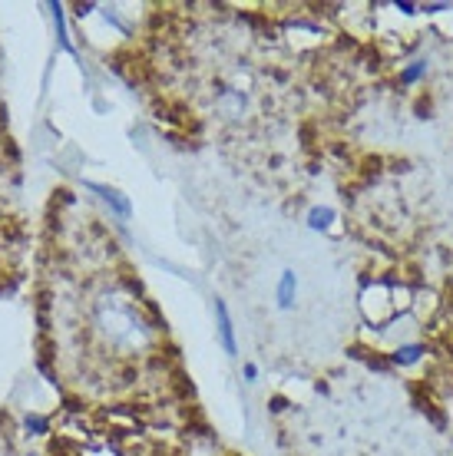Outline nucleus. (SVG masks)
<instances>
[{
  "label": "nucleus",
  "instance_id": "f257e3e1",
  "mask_svg": "<svg viewBox=\"0 0 453 456\" xmlns=\"http://www.w3.org/2000/svg\"><path fill=\"white\" fill-rule=\"evenodd\" d=\"M215 318H219V337H222V348H225L228 357L239 354V344H235V327H232V318H228L225 301H215Z\"/></svg>",
  "mask_w": 453,
  "mask_h": 456
},
{
  "label": "nucleus",
  "instance_id": "f03ea898",
  "mask_svg": "<svg viewBox=\"0 0 453 456\" xmlns=\"http://www.w3.org/2000/svg\"><path fill=\"white\" fill-rule=\"evenodd\" d=\"M295 294H298V274L288 268V272H281V278H278V291H275L278 307H281V311H288V307L295 304Z\"/></svg>",
  "mask_w": 453,
  "mask_h": 456
},
{
  "label": "nucleus",
  "instance_id": "7ed1b4c3",
  "mask_svg": "<svg viewBox=\"0 0 453 456\" xmlns=\"http://www.w3.org/2000/svg\"><path fill=\"white\" fill-rule=\"evenodd\" d=\"M334 218H338V212H334L331 205H317V209L308 212V228L311 231H328L334 225Z\"/></svg>",
  "mask_w": 453,
  "mask_h": 456
},
{
  "label": "nucleus",
  "instance_id": "20e7f679",
  "mask_svg": "<svg viewBox=\"0 0 453 456\" xmlns=\"http://www.w3.org/2000/svg\"><path fill=\"white\" fill-rule=\"evenodd\" d=\"M423 357V344H404V348H397L391 354V361L397 367H410V364H417Z\"/></svg>",
  "mask_w": 453,
  "mask_h": 456
},
{
  "label": "nucleus",
  "instance_id": "39448f33",
  "mask_svg": "<svg viewBox=\"0 0 453 456\" xmlns=\"http://www.w3.org/2000/svg\"><path fill=\"white\" fill-rule=\"evenodd\" d=\"M427 70H430V66H427V60H410L407 66L400 70V83H404V86H417L423 76H427Z\"/></svg>",
  "mask_w": 453,
  "mask_h": 456
},
{
  "label": "nucleus",
  "instance_id": "423d86ee",
  "mask_svg": "<svg viewBox=\"0 0 453 456\" xmlns=\"http://www.w3.org/2000/svg\"><path fill=\"white\" fill-rule=\"evenodd\" d=\"M90 189H96V192H100V196H103L106 202H109V205H113V209H116L120 215H129V202H126V198H120L116 192H113V189H106V185H96V182H90Z\"/></svg>",
  "mask_w": 453,
  "mask_h": 456
},
{
  "label": "nucleus",
  "instance_id": "0eeeda50",
  "mask_svg": "<svg viewBox=\"0 0 453 456\" xmlns=\"http://www.w3.org/2000/svg\"><path fill=\"white\" fill-rule=\"evenodd\" d=\"M394 7H397L400 14H407V17H414V14H417V10H420V7H417V3H410V0H397Z\"/></svg>",
  "mask_w": 453,
  "mask_h": 456
},
{
  "label": "nucleus",
  "instance_id": "6e6552de",
  "mask_svg": "<svg viewBox=\"0 0 453 456\" xmlns=\"http://www.w3.org/2000/svg\"><path fill=\"white\" fill-rule=\"evenodd\" d=\"M245 377L255 380V377H258V367H255V364H245Z\"/></svg>",
  "mask_w": 453,
  "mask_h": 456
}]
</instances>
